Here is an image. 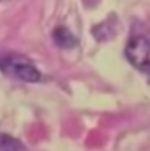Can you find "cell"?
<instances>
[{"label": "cell", "instance_id": "obj_1", "mask_svg": "<svg viewBox=\"0 0 150 151\" xmlns=\"http://www.w3.org/2000/svg\"><path fill=\"white\" fill-rule=\"evenodd\" d=\"M0 70L8 76L28 83H36L41 79V74L29 58L17 53L0 54Z\"/></svg>", "mask_w": 150, "mask_h": 151}, {"label": "cell", "instance_id": "obj_3", "mask_svg": "<svg viewBox=\"0 0 150 151\" xmlns=\"http://www.w3.org/2000/svg\"><path fill=\"white\" fill-rule=\"evenodd\" d=\"M53 38L56 43L62 49H71L76 45V38L71 34V32L65 27H59L54 30Z\"/></svg>", "mask_w": 150, "mask_h": 151}, {"label": "cell", "instance_id": "obj_2", "mask_svg": "<svg viewBox=\"0 0 150 151\" xmlns=\"http://www.w3.org/2000/svg\"><path fill=\"white\" fill-rule=\"evenodd\" d=\"M126 59L138 71L150 74V40L145 36H133L126 43Z\"/></svg>", "mask_w": 150, "mask_h": 151}]
</instances>
